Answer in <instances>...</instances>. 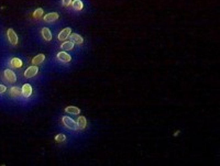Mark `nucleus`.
<instances>
[{"label":"nucleus","mask_w":220,"mask_h":166,"mask_svg":"<svg viewBox=\"0 0 220 166\" xmlns=\"http://www.w3.org/2000/svg\"><path fill=\"white\" fill-rule=\"evenodd\" d=\"M7 38H8V41H9V43H10L12 46L18 45L19 38H18L17 33L15 32V30H13V29L9 28L7 30Z\"/></svg>","instance_id":"f257e3e1"},{"label":"nucleus","mask_w":220,"mask_h":166,"mask_svg":"<svg viewBox=\"0 0 220 166\" xmlns=\"http://www.w3.org/2000/svg\"><path fill=\"white\" fill-rule=\"evenodd\" d=\"M62 122H63L64 126L67 129H69V130H78V127H77L76 121L73 120L72 118H69V117L64 116L63 118H62Z\"/></svg>","instance_id":"f03ea898"},{"label":"nucleus","mask_w":220,"mask_h":166,"mask_svg":"<svg viewBox=\"0 0 220 166\" xmlns=\"http://www.w3.org/2000/svg\"><path fill=\"white\" fill-rule=\"evenodd\" d=\"M3 78H5V81L7 83L10 84H15L17 81V75H15L12 69H9V68L3 71Z\"/></svg>","instance_id":"7ed1b4c3"},{"label":"nucleus","mask_w":220,"mask_h":166,"mask_svg":"<svg viewBox=\"0 0 220 166\" xmlns=\"http://www.w3.org/2000/svg\"><path fill=\"white\" fill-rule=\"evenodd\" d=\"M8 65L10 66L13 69H18V68H21L23 65V60L19 57H11L10 60H8Z\"/></svg>","instance_id":"20e7f679"},{"label":"nucleus","mask_w":220,"mask_h":166,"mask_svg":"<svg viewBox=\"0 0 220 166\" xmlns=\"http://www.w3.org/2000/svg\"><path fill=\"white\" fill-rule=\"evenodd\" d=\"M38 73H39L38 66L32 65V66H30V67H28L27 69H25L24 73H23V76H24L25 78H32V77H34V76H35Z\"/></svg>","instance_id":"39448f33"},{"label":"nucleus","mask_w":220,"mask_h":166,"mask_svg":"<svg viewBox=\"0 0 220 166\" xmlns=\"http://www.w3.org/2000/svg\"><path fill=\"white\" fill-rule=\"evenodd\" d=\"M56 58H57V60L62 62V63H69L72 60V56L69 55L67 52H65V51L58 52V53L56 54Z\"/></svg>","instance_id":"423d86ee"},{"label":"nucleus","mask_w":220,"mask_h":166,"mask_svg":"<svg viewBox=\"0 0 220 166\" xmlns=\"http://www.w3.org/2000/svg\"><path fill=\"white\" fill-rule=\"evenodd\" d=\"M32 86L30 84H24L21 88V95L24 97V98H29L32 95Z\"/></svg>","instance_id":"0eeeda50"},{"label":"nucleus","mask_w":220,"mask_h":166,"mask_svg":"<svg viewBox=\"0 0 220 166\" xmlns=\"http://www.w3.org/2000/svg\"><path fill=\"white\" fill-rule=\"evenodd\" d=\"M71 39V41L74 43V44H78V45H81L84 43V39L81 35H79L78 33H71L68 36Z\"/></svg>","instance_id":"6e6552de"},{"label":"nucleus","mask_w":220,"mask_h":166,"mask_svg":"<svg viewBox=\"0 0 220 166\" xmlns=\"http://www.w3.org/2000/svg\"><path fill=\"white\" fill-rule=\"evenodd\" d=\"M58 18H60V15H58L57 12H50V13H48V15H44L43 20L48 23H52V22H54V21L58 20Z\"/></svg>","instance_id":"1a4fd4ad"},{"label":"nucleus","mask_w":220,"mask_h":166,"mask_svg":"<svg viewBox=\"0 0 220 166\" xmlns=\"http://www.w3.org/2000/svg\"><path fill=\"white\" fill-rule=\"evenodd\" d=\"M71 33H72V29L71 28H65L64 30H62L61 32L58 33L57 39L60 41H65L66 39L69 36V34H71Z\"/></svg>","instance_id":"9d476101"},{"label":"nucleus","mask_w":220,"mask_h":166,"mask_svg":"<svg viewBox=\"0 0 220 166\" xmlns=\"http://www.w3.org/2000/svg\"><path fill=\"white\" fill-rule=\"evenodd\" d=\"M9 95L12 98H19L21 96V88L17 87V86H12L10 89H9Z\"/></svg>","instance_id":"9b49d317"},{"label":"nucleus","mask_w":220,"mask_h":166,"mask_svg":"<svg viewBox=\"0 0 220 166\" xmlns=\"http://www.w3.org/2000/svg\"><path fill=\"white\" fill-rule=\"evenodd\" d=\"M76 123H77V127H78V130H84L87 126V120L85 117L79 116L76 120Z\"/></svg>","instance_id":"f8f14e48"},{"label":"nucleus","mask_w":220,"mask_h":166,"mask_svg":"<svg viewBox=\"0 0 220 166\" xmlns=\"http://www.w3.org/2000/svg\"><path fill=\"white\" fill-rule=\"evenodd\" d=\"M44 60H45V55H44V54H38V55L32 58V65L38 66L43 63Z\"/></svg>","instance_id":"ddd939ff"},{"label":"nucleus","mask_w":220,"mask_h":166,"mask_svg":"<svg viewBox=\"0 0 220 166\" xmlns=\"http://www.w3.org/2000/svg\"><path fill=\"white\" fill-rule=\"evenodd\" d=\"M61 48L63 51H65V52H67V51H71L74 48V43L72 42L71 40L69 41H63V43L61 44Z\"/></svg>","instance_id":"4468645a"},{"label":"nucleus","mask_w":220,"mask_h":166,"mask_svg":"<svg viewBox=\"0 0 220 166\" xmlns=\"http://www.w3.org/2000/svg\"><path fill=\"white\" fill-rule=\"evenodd\" d=\"M72 8H73L75 11L83 10V8H84L83 1H81V0H73V1H72Z\"/></svg>","instance_id":"2eb2a0df"},{"label":"nucleus","mask_w":220,"mask_h":166,"mask_svg":"<svg viewBox=\"0 0 220 166\" xmlns=\"http://www.w3.org/2000/svg\"><path fill=\"white\" fill-rule=\"evenodd\" d=\"M41 34H42V36H43V39L45 41H48V42H50L51 40H52V33H51L50 29L48 28H43L42 29V31H41Z\"/></svg>","instance_id":"dca6fc26"},{"label":"nucleus","mask_w":220,"mask_h":166,"mask_svg":"<svg viewBox=\"0 0 220 166\" xmlns=\"http://www.w3.org/2000/svg\"><path fill=\"white\" fill-rule=\"evenodd\" d=\"M65 112L71 113V114H79V113H81V109L75 106H68L65 108Z\"/></svg>","instance_id":"f3484780"},{"label":"nucleus","mask_w":220,"mask_h":166,"mask_svg":"<svg viewBox=\"0 0 220 166\" xmlns=\"http://www.w3.org/2000/svg\"><path fill=\"white\" fill-rule=\"evenodd\" d=\"M43 13H44V10L42 9V8H38L34 12H33V18H35V19H40V18H42V15H43Z\"/></svg>","instance_id":"a211bd4d"},{"label":"nucleus","mask_w":220,"mask_h":166,"mask_svg":"<svg viewBox=\"0 0 220 166\" xmlns=\"http://www.w3.org/2000/svg\"><path fill=\"white\" fill-rule=\"evenodd\" d=\"M65 140H66V135L65 134H63V133H60V134H57V135L55 136V141L58 142V143L64 142Z\"/></svg>","instance_id":"6ab92c4d"},{"label":"nucleus","mask_w":220,"mask_h":166,"mask_svg":"<svg viewBox=\"0 0 220 166\" xmlns=\"http://www.w3.org/2000/svg\"><path fill=\"white\" fill-rule=\"evenodd\" d=\"M72 1H73V0H62V5H63L64 7H69V6L72 5Z\"/></svg>","instance_id":"aec40b11"},{"label":"nucleus","mask_w":220,"mask_h":166,"mask_svg":"<svg viewBox=\"0 0 220 166\" xmlns=\"http://www.w3.org/2000/svg\"><path fill=\"white\" fill-rule=\"evenodd\" d=\"M6 91H7V87L5 85H2V84H0V95L6 93Z\"/></svg>","instance_id":"412c9836"}]
</instances>
